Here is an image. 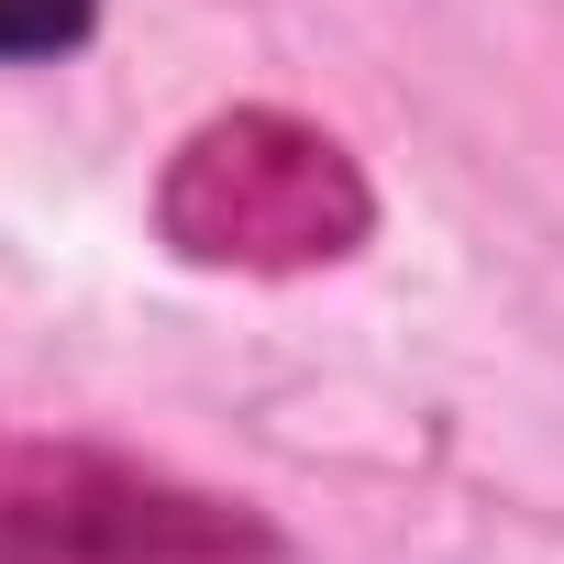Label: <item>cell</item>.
I'll return each mask as SVG.
<instances>
[{
  "label": "cell",
  "instance_id": "1",
  "mask_svg": "<svg viewBox=\"0 0 564 564\" xmlns=\"http://www.w3.org/2000/svg\"><path fill=\"white\" fill-rule=\"evenodd\" d=\"M166 243L199 265H254V276H300L366 243V177L333 133L289 111H232L188 133L166 166Z\"/></svg>",
  "mask_w": 564,
  "mask_h": 564
},
{
  "label": "cell",
  "instance_id": "2",
  "mask_svg": "<svg viewBox=\"0 0 564 564\" xmlns=\"http://www.w3.org/2000/svg\"><path fill=\"white\" fill-rule=\"evenodd\" d=\"M78 23H89V0H0V56H56L78 45Z\"/></svg>",
  "mask_w": 564,
  "mask_h": 564
}]
</instances>
